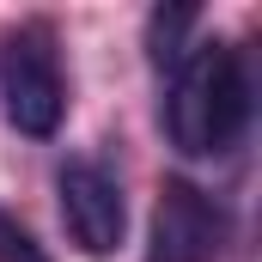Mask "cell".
<instances>
[{"label":"cell","mask_w":262,"mask_h":262,"mask_svg":"<svg viewBox=\"0 0 262 262\" xmlns=\"http://www.w3.org/2000/svg\"><path fill=\"white\" fill-rule=\"evenodd\" d=\"M55 195H61V226L67 238L85 250V256H110L122 244V226H128V207H122V183L92 165V159H67L55 171Z\"/></svg>","instance_id":"cell-3"},{"label":"cell","mask_w":262,"mask_h":262,"mask_svg":"<svg viewBox=\"0 0 262 262\" xmlns=\"http://www.w3.org/2000/svg\"><path fill=\"white\" fill-rule=\"evenodd\" d=\"M0 262H49L43 250H37V238H31L12 213H0Z\"/></svg>","instance_id":"cell-6"},{"label":"cell","mask_w":262,"mask_h":262,"mask_svg":"<svg viewBox=\"0 0 262 262\" xmlns=\"http://www.w3.org/2000/svg\"><path fill=\"white\" fill-rule=\"evenodd\" d=\"M195 31V12L189 6H165V12H152L146 18V61L159 67V73H177L183 67V37Z\"/></svg>","instance_id":"cell-5"},{"label":"cell","mask_w":262,"mask_h":262,"mask_svg":"<svg viewBox=\"0 0 262 262\" xmlns=\"http://www.w3.org/2000/svg\"><path fill=\"white\" fill-rule=\"evenodd\" d=\"M250 128V73L232 43H195L165 92V134L183 159H220Z\"/></svg>","instance_id":"cell-1"},{"label":"cell","mask_w":262,"mask_h":262,"mask_svg":"<svg viewBox=\"0 0 262 262\" xmlns=\"http://www.w3.org/2000/svg\"><path fill=\"white\" fill-rule=\"evenodd\" d=\"M0 98H6V122L31 140H49L67 116V79L55 61V37L43 25H18L6 37L0 55Z\"/></svg>","instance_id":"cell-2"},{"label":"cell","mask_w":262,"mask_h":262,"mask_svg":"<svg viewBox=\"0 0 262 262\" xmlns=\"http://www.w3.org/2000/svg\"><path fill=\"white\" fill-rule=\"evenodd\" d=\"M226 250V213L195 183H165L152 201L146 262H220Z\"/></svg>","instance_id":"cell-4"}]
</instances>
